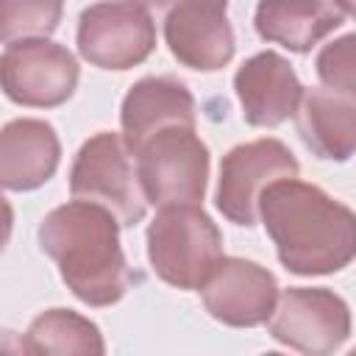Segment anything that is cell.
Returning a JSON list of instances; mask_svg holds the SVG:
<instances>
[{
  "mask_svg": "<svg viewBox=\"0 0 356 356\" xmlns=\"http://www.w3.org/2000/svg\"><path fill=\"white\" fill-rule=\"evenodd\" d=\"M259 220L286 273L331 275L356 259V211L314 184H270L259 200Z\"/></svg>",
  "mask_w": 356,
  "mask_h": 356,
  "instance_id": "1",
  "label": "cell"
},
{
  "mask_svg": "<svg viewBox=\"0 0 356 356\" xmlns=\"http://www.w3.org/2000/svg\"><path fill=\"white\" fill-rule=\"evenodd\" d=\"M120 225L111 209L72 197L47 211L36 231L39 248L56 261L67 289L86 306H111L134 284Z\"/></svg>",
  "mask_w": 356,
  "mask_h": 356,
  "instance_id": "2",
  "label": "cell"
},
{
  "mask_svg": "<svg viewBox=\"0 0 356 356\" xmlns=\"http://www.w3.org/2000/svg\"><path fill=\"white\" fill-rule=\"evenodd\" d=\"M222 259V234L200 203L164 206L147 225V261L175 289H200Z\"/></svg>",
  "mask_w": 356,
  "mask_h": 356,
  "instance_id": "3",
  "label": "cell"
},
{
  "mask_svg": "<svg viewBox=\"0 0 356 356\" xmlns=\"http://www.w3.org/2000/svg\"><path fill=\"white\" fill-rule=\"evenodd\" d=\"M134 159L142 192L156 209L203 203L211 159L192 125H167L156 131Z\"/></svg>",
  "mask_w": 356,
  "mask_h": 356,
  "instance_id": "4",
  "label": "cell"
},
{
  "mask_svg": "<svg viewBox=\"0 0 356 356\" xmlns=\"http://www.w3.org/2000/svg\"><path fill=\"white\" fill-rule=\"evenodd\" d=\"M70 195L111 209L125 228L142 222L147 197L122 134L100 131L81 145L70 167Z\"/></svg>",
  "mask_w": 356,
  "mask_h": 356,
  "instance_id": "5",
  "label": "cell"
},
{
  "mask_svg": "<svg viewBox=\"0 0 356 356\" xmlns=\"http://www.w3.org/2000/svg\"><path fill=\"white\" fill-rule=\"evenodd\" d=\"M0 78L11 103L28 108H56L72 97L81 67L64 44L47 36H19L3 47Z\"/></svg>",
  "mask_w": 356,
  "mask_h": 356,
  "instance_id": "6",
  "label": "cell"
},
{
  "mask_svg": "<svg viewBox=\"0 0 356 356\" xmlns=\"http://www.w3.org/2000/svg\"><path fill=\"white\" fill-rule=\"evenodd\" d=\"M78 53L100 70H131L156 50V22L142 0H100L78 17Z\"/></svg>",
  "mask_w": 356,
  "mask_h": 356,
  "instance_id": "7",
  "label": "cell"
},
{
  "mask_svg": "<svg viewBox=\"0 0 356 356\" xmlns=\"http://www.w3.org/2000/svg\"><path fill=\"white\" fill-rule=\"evenodd\" d=\"M298 172L300 164L281 139L264 136L236 145L220 161L214 203L228 222L253 228L264 189L281 178H298Z\"/></svg>",
  "mask_w": 356,
  "mask_h": 356,
  "instance_id": "8",
  "label": "cell"
},
{
  "mask_svg": "<svg viewBox=\"0 0 356 356\" xmlns=\"http://www.w3.org/2000/svg\"><path fill=\"white\" fill-rule=\"evenodd\" d=\"M161 14L164 42L172 58L197 72L222 70L236 50L234 28L225 17L228 0H142Z\"/></svg>",
  "mask_w": 356,
  "mask_h": 356,
  "instance_id": "9",
  "label": "cell"
},
{
  "mask_svg": "<svg viewBox=\"0 0 356 356\" xmlns=\"http://www.w3.org/2000/svg\"><path fill=\"white\" fill-rule=\"evenodd\" d=\"M270 337L292 350L325 356L350 337L348 303L325 286H289L267 320Z\"/></svg>",
  "mask_w": 356,
  "mask_h": 356,
  "instance_id": "10",
  "label": "cell"
},
{
  "mask_svg": "<svg viewBox=\"0 0 356 356\" xmlns=\"http://www.w3.org/2000/svg\"><path fill=\"white\" fill-rule=\"evenodd\" d=\"M206 312L231 328H256L267 323L278 303V281L259 261L222 256L197 289Z\"/></svg>",
  "mask_w": 356,
  "mask_h": 356,
  "instance_id": "11",
  "label": "cell"
},
{
  "mask_svg": "<svg viewBox=\"0 0 356 356\" xmlns=\"http://www.w3.org/2000/svg\"><path fill=\"white\" fill-rule=\"evenodd\" d=\"M234 92L239 97L242 117L248 125L278 128L281 122L298 114L306 89L281 53L261 50L242 61L234 75Z\"/></svg>",
  "mask_w": 356,
  "mask_h": 356,
  "instance_id": "12",
  "label": "cell"
},
{
  "mask_svg": "<svg viewBox=\"0 0 356 356\" xmlns=\"http://www.w3.org/2000/svg\"><path fill=\"white\" fill-rule=\"evenodd\" d=\"M197 122L195 97L184 81L172 75H147L139 78L122 97L120 125L131 153H136L156 131L167 125H192Z\"/></svg>",
  "mask_w": 356,
  "mask_h": 356,
  "instance_id": "13",
  "label": "cell"
},
{
  "mask_svg": "<svg viewBox=\"0 0 356 356\" xmlns=\"http://www.w3.org/2000/svg\"><path fill=\"white\" fill-rule=\"evenodd\" d=\"M61 161V142L50 122L19 117L0 134V181L6 192H31L47 184Z\"/></svg>",
  "mask_w": 356,
  "mask_h": 356,
  "instance_id": "14",
  "label": "cell"
},
{
  "mask_svg": "<svg viewBox=\"0 0 356 356\" xmlns=\"http://www.w3.org/2000/svg\"><path fill=\"white\" fill-rule=\"evenodd\" d=\"M345 14L334 0H259L253 28L264 42L289 53H309L342 25Z\"/></svg>",
  "mask_w": 356,
  "mask_h": 356,
  "instance_id": "15",
  "label": "cell"
},
{
  "mask_svg": "<svg viewBox=\"0 0 356 356\" xmlns=\"http://www.w3.org/2000/svg\"><path fill=\"white\" fill-rule=\"evenodd\" d=\"M295 122L312 156L348 161L356 153V100L331 89H306Z\"/></svg>",
  "mask_w": 356,
  "mask_h": 356,
  "instance_id": "16",
  "label": "cell"
},
{
  "mask_svg": "<svg viewBox=\"0 0 356 356\" xmlns=\"http://www.w3.org/2000/svg\"><path fill=\"white\" fill-rule=\"evenodd\" d=\"M22 350L33 353V356H47V353H58V356H103L106 353V342L100 328L72 312V309H47L42 314H36L22 337Z\"/></svg>",
  "mask_w": 356,
  "mask_h": 356,
  "instance_id": "17",
  "label": "cell"
},
{
  "mask_svg": "<svg viewBox=\"0 0 356 356\" xmlns=\"http://www.w3.org/2000/svg\"><path fill=\"white\" fill-rule=\"evenodd\" d=\"M64 14V0H0L3 42L19 36H50Z\"/></svg>",
  "mask_w": 356,
  "mask_h": 356,
  "instance_id": "18",
  "label": "cell"
},
{
  "mask_svg": "<svg viewBox=\"0 0 356 356\" xmlns=\"http://www.w3.org/2000/svg\"><path fill=\"white\" fill-rule=\"evenodd\" d=\"M314 70L325 89L356 100V31L323 44Z\"/></svg>",
  "mask_w": 356,
  "mask_h": 356,
  "instance_id": "19",
  "label": "cell"
},
{
  "mask_svg": "<svg viewBox=\"0 0 356 356\" xmlns=\"http://www.w3.org/2000/svg\"><path fill=\"white\" fill-rule=\"evenodd\" d=\"M334 6H337L342 14H348V17L356 19V0H334Z\"/></svg>",
  "mask_w": 356,
  "mask_h": 356,
  "instance_id": "20",
  "label": "cell"
}]
</instances>
